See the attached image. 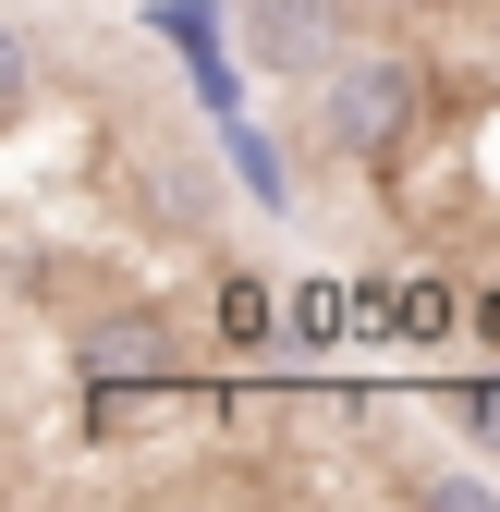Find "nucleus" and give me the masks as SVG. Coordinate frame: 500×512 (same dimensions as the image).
Wrapping results in <instances>:
<instances>
[{
    "label": "nucleus",
    "mask_w": 500,
    "mask_h": 512,
    "mask_svg": "<svg viewBox=\"0 0 500 512\" xmlns=\"http://www.w3.org/2000/svg\"><path fill=\"white\" fill-rule=\"evenodd\" d=\"M159 354H171L159 317H110V330H86V378H147Z\"/></svg>",
    "instance_id": "3"
},
{
    "label": "nucleus",
    "mask_w": 500,
    "mask_h": 512,
    "mask_svg": "<svg viewBox=\"0 0 500 512\" xmlns=\"http://www.w3.org/2000/svg\"><path fill=\"white\" fill-rule=\"evenodd\" d=\"M342 25H354V0H244V49L257 61H330L342 49Z\"/></svg>",
    "instance_id": "2"
},
{
    "label": "nucleus",
    "mask_w": 500,
    "mask_h": 512,
    "mask_svg": "<svg viewBox=\"0 0 500 512\" xmlns=\"http://www.w3.org/2000/svg\"><path fill=\"white\" fill-rule=\"evenodd\" d=\"M403 122H415V61L403 49H342L330 98H318V135L342 159H379V147H403Z\"/></svg>",
    "instance_id": "1"
},
{
    "label": "nucleus",
    "mask_w": 500,
    "mask_h": 512,
    "mask_svg": "<svg viewBox=\"0 0 500 512\" xmlns=\"http://www.w3.org/2000/svg\"><path fill=\"white\" fill-rule=\"evenodd\" d=\"M464 427H476L488 452H500V391H464Z\"/></svg>",
    "instance_id": "4"
}]
</instances>
